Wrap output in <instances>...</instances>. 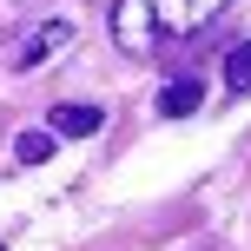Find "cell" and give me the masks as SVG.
<instances>
[{"label": "cell", "mask_w": 251, "mask_h": 251, "mask_svg": "<svg viewBox=\"0 0 251 251\" xmlns=\"http://www.w3.org/2000/svg\"><path fill=\"white\" fill-rule=\"evenodd\" d=\"M100 126H106V106H53L47 132L53 139H93Z\"/></svg>", "instance_id": "obj_3"}, {"label": "cell", "mask_w": 251, "mask_h": 251, "mask_svg": "<svg viewBox=\"0 0 251 251\" xmlns=\"http://www.w3.org/2000/svg\"><path fill=\"white\" fill-rule=\"evenodd\" d=\"M0 251H7V245H0Z\"/></svg>", "instance_id": "obj_7"}, {"label": "cell", "mask_w": 251, "mask_h": 251, "mask_svg": "<svg viewBox=\"0 0 251 251\" xmlns=\"http://www.w3.org/2000/svg\"><path fill=\"white\" fill-rule=\"evenodd\" d=\"M66 47H73V20H66V13H53V20H33V26H26L20 40H13L7 66H13V73H33V66L60 60Z\"/></svg>", "instance_id": "obj_2"}, {"label": "cell", "mask_w": 251, "mask_h": 251, "mask_svg": "<svg viewBox=\"0 0 251 251\" xmlns=\"http://www.w3.org/2000/svg\"><path fill=\"white\" fill-rule=\"evenodd\" d=\"M225 7L231 0H113V47L132 60H152V53L205 33Z\"/></svg>", "instance_id": "obj_1"}, {"label": "cell", "mask_w": 251, "mask_h": 251, "mask_svg": "<svg viewBox=\"0 0 251 251\" xmlns=\"http://www.w3.org/2000/svg\"><path fill=\"white\" fill-rule=\"evenodd\" d=\"M199 100H205V86L185 73V79H172V86L159 93V113H165V119H185V113H199Z\"/></svg>", "instance_id": "obj_4"}, {"label": "cell", "mask_w": 251, "mask_h": 251, "mask_svg": "<svg viewBox=\"0 0 251 251\" xmlns=\"http://www.w3.org/2000/svg\"><path fill=\"white\" fill-rule=\"evenodd\" d=\"M225 86L231 93H251V40H238V47L225 53Z\"/></svg>", "instance_id": "obj_6"}, {"label": "cell", "mask_w": 251, "mask_h": 251, "mask_svg": "<svg viewBox=\"0 0 251 251\" xmlns=\"http://www.w3.org/2000/svg\"><path fill=\"white\" fill-rule=\"evenodd\" d=\"M13 159H20V165H47L53 159V132H47V126H40V132H20V139H13Z\"/></svg>", "instance_id": "obj_5"}]
</instances>
